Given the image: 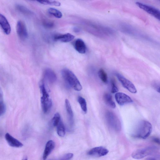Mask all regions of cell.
Instances as JSON below:
<instances>
[{
	"label": "cell",
	"instance_id": "obj_1",
	"mask_svg": "<svg viewBox=\"0 0 160 160\" xmlns=\"http://www.w3.org/2000/svg\"><path fill=\"white\" fill-rule=\"evenodd\" d=\"M152 126L148 121L142 120L136 124L132 133V136L135 138L145 139L151 134Z\"/></svg>",
	"mask_w": 160,
	"mask_h": 160
},
{
	"label": "cell",
	"instance_id": "obj_2",
	"mask_svg": "<svg viewBox=\"0 0 160 160\" xmlns=\"http://www.w3.org/2000/svg\"><path fill=\"white\" fill-rule=\"evenodd\" d=\"M61 73L63 79L70 87L77 91L82 89V86L79 81L72 71L67 68H64Z\"/></svg>",
	"mask_w": 160,
	"mask_h": 160
},
{
	"label": "cell",
	"instance_id": "obj_3",
	"mask_svg": "<svg viewBox=\"0 0 160 160\" xmlns=\"http://www.w3.org/2000/svg\"><path fill=\"white\" fill-rule=\"evenodd\" d=\"M39 88L42 94L41 98L42 108L43 113H46L51 109L52 104V101L42 81L40 83Z\"/></svg>",
	"mask_w": 160,
	"mask_h": 160
},
{
	"label": "cell",
	"instance_id": "obj_4",
	"mask_svg": "<svg viewBox=\"0 0 160 160\" xmlns=\"http://www.w3.org/2000/svg\"><path fill=\"white\" fill-rule=\"evenodd\" d=\"M105 117L107 123L110 128L116 132L120 131L121 128L120 121L113 112L109 111L107 112Z\"/></svg>",
	"mask_w": 160,
	"mask_h": 160
},
{
	"label": "cell",
	"instance_id": "obj_5",
	"mask_svg": "<svg viewBox=\"0 0 160 160\" xmlns=\"http://www.w3.org/2000/svg\"><path fill=\"white\" fill-rule=\"evenodd\" d=\"M157 150V147L150 146L138 149L132 154V157L134 159H139L153 153Z\"/></svg>",
	"mask_w": 160,
	"mask_h": 160
},
{
	"label": "cell",
	"instance_id": "obj_6",
	"mask_svg": "<svg viewBox=\"0 0 160 160\" xmlns=\"http://www.w3.org/2000/svg\"><path fill=\"white\" fill-rule=\"evenodd\" d=\"M136 4L141 9L153 16L157 19L160 20V12L157 8L140 2H136Z\"/></svg>",
	"mask_w": 160,
	"mask_h": 160
},
{
	"label": "cell",
	"instance_id": "obj_7",
	"mask_svg": "<svg viewBox=\"0 0 160 160\" xmlns=\"http://www.w3.org/2000/svg\"><path fill=\"white\" fill-rule=\"evenodd\" d=\"M116 75L118 80L124 88L132 93H136L137 92L136 87L130 81L119 73H116Z\"/></svg>",
	"mask_w": 160,
	"mask_h": 160
},
{
	"label": "cell",
	"instance_id": "obj_8",
	"mask_svg": "<svg viewBox=\"0 0 160 160\" xmlns=\"http://www.w3.org/2000/svg\"><path fill=\"white\" fill-rule=\"evenodd\" d=\"M16 31L18 37L22 40H25L28 38L27 30L25 24L22 21H19L17 22Z\"/></svg>",
	"mask_w": 160,
	"mask_h": 160
},
{
	"label": "cell",
	"instance_id": "obj_9",
	"mask_svg": "<svg viewBox=\"0 0 160 160\" xmlns=\"http://www.w3.org/2000/svg\"><path fill=\"white\" fill-rule=\"evenodd\" d=\"M109 151L106 148L102 147H97L93 148L88 152V155L95 157H99L106 155Z\"/></svg>",
	"mask_w": 160,
	"mask_h": 160
},
{
	"label": "cell",
	"instance_id": "obj_10",
	"mask_svg": "<svg viewBox=\"0 0 160 160\" xmlns=\"http://www.w3.org/2000/svg\"><path fill=\"white\" fill-rule=\"evenodd\" d=\"M115 98L117 102L121 106L133 102V100L129 96L123 92L116 93Z\"/></svg>",
	"mask_w": 160,
	"mask_h": 160
},
{
	"label": "cell",
	"instance_id": "obj_11",
	"mask_svg": "<svg viewBox=\"0 0 160 160\" xmlns=\"http://www.w3.org/2000/svg\"><path fill=\"white\" fill-rule=\"evenodd\" d=\"M5 138L8 144L12 147L19 148L22 147L23 146L22 142L8 133L5 134Z\"/></svg>",
	"mask_w": 160,
	"mask_h": 160
},
{
	"label": "cell",
	"instance_id": "obj_12",
	"mask_svg": "<svg viewBox=\"0 0 160 160\" xmlns=\"http://www.w3.org/2000/svg\"><path fill=\"white\" fill-rule=\"evenodd\" d=\"M0 26L6 34L10 33L11 28L10 24L6 17L1 14H0Z\"/></svg>",
	"mask_w": 160,
	"mask_h": 160
},
{
	"label": "cell",
	"instance_id": "obj_13",
	"mask_svg": "<svg viewBox=\"0 0 160 160\" xmlns=\"http://www.w3.org/2000/svg\"><path fill=\"white\" fill-rule=\"evenodd\" d=\"M75 36L70 33H67L63 34L56 35L54 37L55 40L63 42H68L73 40Z\"/></svg>",
	"mask_w": 160,
	"mask_h": 160
},
{
	"label": "cell",
	"instance_id": "obj_14",
	"mask_svg": "<svg viewBox=\"0 0 160 160\" xmlns=\"http://www.w3.org/2000/svg\"><path fill=\"white\" fill-rule=\"evenodd\" d=\"M74 48L79 53L84 54L86 51V46L84 42L81 39H78L74 43Z\"/></svg>",
	"mask_w": 160,
	"mask_h": 160
},
{
	"label": "cell",
	"instance_id": "obj_15",
	"mask_svg": "<svg viewBox=\"0 0 160 160\" xmlns=\"http://www.w3.org/2000/svg\"><path fill=\"white\" fill-rule=\"evenodd\" d=\"M44 78L51 83H54L57 80L56 75L51 69L46 68L44 71Z\"/></svg>",
	"mask_w": 160,
	"mask_h": 160
},
{
	"label": "cell",
	"instance_id": "obj_16",
	"mask_svg": "<svg viewBox=\"0 0 160 160\" xmlns=\"http://www.w3.org/2000/svg\"><path fill=\"white\" fill-rule=\"evenodd\" d=\"M65 106L69 124L72 126L74 122L73 114L70 102L67 99L65 100Z\"/></svg>",
	"mask_w": 160,
	"mask_h": 160
},
{
	"label": "cell",
	"instance_id": "obj_17",
	"mask_svg": "<svg viewBox=\"0 0 160 160\" xmlns=\"http://www.w3.org/2000/svg\"><path fill=\"white\" fill-rule=\"evenodd\" d=\"M55 147L54 142L52 140L48 141L46 144L43 155V159L45 160Z\"/></svg>",
	"mask_w": 160,
	"mask_h": 160
},
{
	"label": "cell",
	"instance_id": "obj_18",
	"mask_svg": "<svg viewBox=\"0 0 160 160\" xmlns=\"http://www.w3.org/2000/svg\"><path fill=\"white\" fill-rule=\"evenodd\" d=\"M103 99L108 106L113 108H116V104L112 99L111 94L109 93H105L103 96Z\"/></svg>",
	"mask_w": 160,
	"mask_h": 160
},
{
	"label": "cell",
	"instance_id": "obj_19",
	"mask_svg": "<svg viewBox=\"0 0 160 160\" xmlns=\"http://www.w3.org/2000/svg\"><path fill=\"white\" fill-rule=\"evenodd\" d=\"M56 127L58 135L61 137H64L65 134V129L64 124L61 120Z\"/></svg>",
	"mask_w": 160,
	"mask_h": 160
},
{
	"label": "cell",
	"instance_id": "obj_20",
	"mask_svg": "<svg viewBox=\"0 0 160 160\" xmlns=\"http://www.w3.org/2000/svg\"><path fill=\"white\" fill-rule=\"evenodd\" d=\"M78 101L83 112L84 113H86L87 112V108L85 99L82 97L79 96L78 98Z\"/></svg>",
	"mask_w": 160,
	"mask_h": 160
},
{
	"label": "cell",
	"instance_id": "obj_21",
	"mask_svg": "<svg viewBox=\"0 0 160 160\" xmlns=\"http://www.w3.org/2000/svg\"><path fill=\"white\" fill-rule=\"evenodd\" d=\"M48 13L56 18H62V14L61 12L57 9L50 8L48 9Z\"/></svg>",
	"mask_w": 160,
	"mask_h": 160
},
{
	"label": "cell",
	"instance_id": "obj_22",
	"mask_svg": "<svg viewBox=\"0 0 160 160\" xmlns=\"http://www.w3.org/2000/svg\"><path fill=\"white\" fill-rule=\"evenodd\" d=\"M40 4L44 5H48L55 6H59L61 3L57 1L53 0H40L37 1Z\"/></svg>",
	"mask_w": 160,
	"mask_h": 160
},
{
	"label": "cell",
	"instance_id": "obj_23",
	"mask_svg": "<svg viewBox=\"0 0 160 160\" xmlns=\"http://www.w3.org/2000/svg\"><path fill=\"white\" fill-rule=\"evenodd\" d=\"M98 76L102 81L104 83H107L108 81V77L107 75L102 69H99L98 72Z\"/></svg>",
	"mask_w": 160,
	"mask_h": 160
},
{
	"label": "cell",
	"instance_id": "obj_24",
	"mask_svg": "<svg viewBox=\"0 0 160 160\" xmlns=\"http://www.w3.org/2000/svg\"><path fill=\"white\" fill-rule=\"evenodd\" d=\"M16 7L19 11L23 14L28 15L32 14V13L31 11L23 6L17 5Z\"/></svg>",
	"mask_w": 160,
	"mask_h": 160
},
{
	"label": "cell",
	"instance_id": "obj_25",
	"mask_svg": "<svg viewBox=\"0 0 160 160\" xmlns=\"http://www.w3.org/2000/svg\"><path fill=\"white\" fill-rule=\"evenodd\" d=\"M61 117L58 113H56L52 120V125L54 127H56L61 120Z\"/></svg>",
	"mask_w": 160,
	"mask_h": 160
},
{
	"label": "cell",
	"instance_id": "obj_26",
	"mask_svg": "<svg viewBox=\"0 0 160 160\" xmlns=\"http://www.w3.org/2000/svg\"><path fill=\"white\" fill-rule=\"evenodd\" d=\"M42 23L45 27L47 28H52L54 25L52 21L47 18L44 19L42 20Z\"/></svg>",
	"mask_w": 160,
	"mask_h": 160
},
{
	"label": "cell",
	"instance_id": "obj_27",
	"mask_svg": "<svg viewBox=\"0 0 160 160\" xmlns=\"http://www.w3.org/2000/svg\"><path fill=\"white\" fill-rule=\"evenodd\" d=\"M111 92L112 93H115L118 92V89L117 86L116 81L113 78L111 79Z\"/></svg>",
	"mask_w": 160,
	"mask_h": 160
},
{
	"label": "cell",
	"instance_id": "obj_28",
	"mask_svg": "<svg viewBox=\"0 0 160 160\" xmlns=\"http://www.w3.org/2000/svg\"><path fill=\"white\" fill-rule=\"evenodd\" d=\"M6 106L3 100H0V116L5 112Z\"/></svg>",
	"mask_w": 160,
	"mask_h": 160
},
{
	"label": "cell",
	"instance_id": "obj_29",
	"mask_svg": "<svg viewBox=\"0 0 160 160\" xmlns=\"http://www.w3.org/2000/svg\"><path fill=\"white\" fill-rule=\"evenodd\" d=\"M73 157L72 153H68L62 156L59 160H69Z\"/></svg>",
	"mask_w": 160,
	"mask_h": 160
},
{
	"label": "cell",
	"instance_id": "obj_30",
	"mask_svg": "<svg viewBox=\"0 0 160 160\" xmlns=\"http://www.w3.org/2000/svg\"><path fill=\"white\" fill-rule=\"evenodd\" d=\"M153 88L158 92H160V83L158 81H154L152 84Z\"/></svg>",
	"mask_w": 160,
	"mask_h": 160
},
{
	"label": "cell",
	"instance_id": "obj_31",
	"mask_svg": "<svg viewBox=\"0 0 160 160\" xmlns=\"http://www.w3.org/2000/svg\"><path fill=\"white\" fill-rule=\"evenodd\" d=\"M0 100H3V92L2 89L0 87Z\"/></svg>",
	"mask_w": 160,
	"mask_h": 160
},
{
	"label": "cell",
	"instance_id": "obj_32",
	"mask_svg": "<svg viewBox=\"0 0 160 160\" xmlns=\"http://www.w3.org/2000/svg\"><path fill=\"white\" fill-rule=\"evenodd\" d=\"M153 140L155 142L159 144L160 143V141H159V139L157 138H153Z\"/></svg>",
	"mask_w": 160,
	"mask_h": 160
},
{
	"label": "cell",
	"instance_id": "obj_33",
	"mask_svg": "<svg viewBox=\"0 0 160 160\" xmlns=\"http://www.w3.org/2000/svg\"><path fill=\"white\" fill-rule=\"evenodd\" d=\"M145 160H157L154 157H149L146 159Z\"/></svg>",
	"mask_w": 160,
	"mask_h": 160
},
{
	"label": "cell",
	"instance_id": "obj_34",
	"mask_svg": "<svg viewBox=\"0 0 160 160\" xmlns=\"http://www.w3.org/2000/svg\"><path fill=\"white\" fill-rule=\"evenodd\" d=\"M22 160H28V158L27 157L24 158Z\"/></svg>",
	"mask_w": 160,
	"mask_h": 160
}]
</instances>
